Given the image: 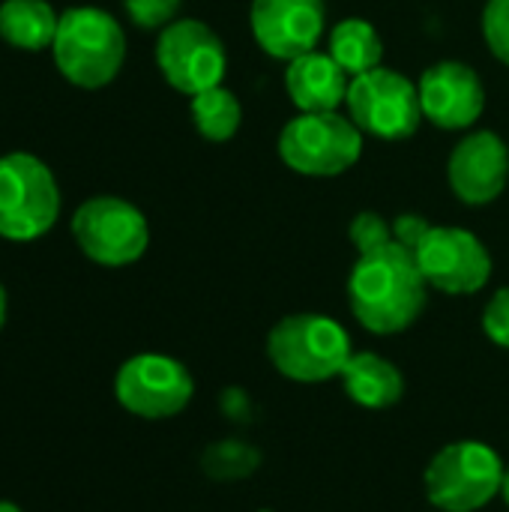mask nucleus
Masks as SVG:
<instances>
[{
	"mask_svg": "<svg viewBox=\"0 0 509 512\" xmlns=\"http://www.w3.org/2000/svg\"><path fill=\"white\" fill-rule=\"evenodd\" d=\"M429 285L417 258L396 237L357 252L348 276V303L354 318L375 336H396L408 330L426 309Z\"/></svg>",
	"mask_w": 509,
	"mask_h": 512,
	"instance_id": "f257e3e1",
	"label": "nucleus"
},
{
	"mask_svg": "<svg viewBox=\"0 0 509 512\" xmlns=\"http://www.w3.org/2000/svg\"><path fill=\"white\" fill-rule=\"evenodd\" d=\"M351 354V336L327 315H288L267 333V357L273 369L297 384L339 378Z\"/></svg>",
	"mask_w": 509,
	"mask_h": 512,
	"instance_id": "f03ea898",
	"label": "nucleus"
},
{
	"mask_svg": "<svg viewBox=\"0 0 509 512\" xmlns=\"http://www.w3.org/2000/svg\"><path fill=\"white\" fill-rule=\"evenodd\" d=\"M51 54L66 81L96 90L117 78L126 60V36L108 12L75 6L60 15Z\"/></svg>",
	"mask_w": 509,
	"mask_h": 512,
	"instance_id": "7ed1b4c3",
	"label": "nucleus"
},
{
	"mask_svg": "<svg viewBox=\"0 0 509 512\" xmlns=\"http://www.w3.org/2000/svg\"><path fill=\"white\" fill-rule=\"evenodd\" d=\"M501 456L483 441H453L426 465V498L438 512H477L501 498Z\"/></svg>",
	"mask_w": 509,
	"mask_h": 512,
	"instance_id": "20e7f679",
	"label": "nucleus"
},
{
	"mask_svg": "<svg viewBox=\"0 0 509 512\" xmlns=\"http://www.w3.org/2000/svg\"><path fill=\"white\" fill-rule=\"evenodd\" d=\"M60 189L51 168L30 153L0 156V237L30 243L54 228Z\"/></svg>",
	"mask_w": 509,
	"mask_h": 512,
	"instance_id": "39448f33",
	"label": "nucleus"
},
{
	"mask_svg": "<svg viewBox=\"0 0 509 512\" xmlns=\"http://www.w3.org/2000/svg\"><path fill=\"white\" fill-rule=\"evenodd\" d=\"M363 153V132L336 111H309L294 117L279 135L282 162L309 177H336Z\"/></svg>",
	"mask_w": 509,
	"mask_h": 512,
	"instance_id": "423d86ee",
	"label": "nucleus"
},
{
	"mask_svg": "<svg viewBox=\"0 0 509 512\" xmlns=\"http://www.w3.org/2000/svg\"><path fill=\"white\" fill-rule=\"evenodd\" d=\"M72 237L93 264L126 267L147 252L150 228L135 204L123 198L99 195L75 210Z\"/></svg>",
	"mask_w": 509,
	"mask_h": 512,
	"instance_id": "0eeeda50",
	"label": "nucleus"
},
{
	"mask_svg": "<svg viewBox=\"0 0 509 512\" xmlns=\"http://www.w3.org/2000/svg\"><path fill=\"white\" fill-rule=\"evenodd\" d=\"M345 102L357 129L384 141L411 138L423 123L420 90L396 69L378 66L351 78Z\"/></svg>",
	"mask_w": 509,
	"mask_h": 512,
	"instance_id": "6e6552de",
	"label": "nucleus"
},
{
	"mask_svg": "<svg viewBox=\"0 0 509 512\" xmlns=\"http://www.w3.org/2000/svg\"><path fill=\"white\" fill-rule=\"evenodd\" d=\"M114 396L123 411L141 420L177 417L195 396V381L189 369L165 354H135L114 378Z\"/></svg>",
	"mask_w": 509,
	"mask_h": 512,
	"instance_id": "1a4fd4ad",
	"label": "nucleus"
},
{
	"mask_svg": "<svg viewBox=\"0 0 509 512\" xmlns=\"http://www.w3.org/2000/svg\"><path fill=\"white\" fill-rule=\"evenodd\" d=\"M156 63L174 90L198 96L222 84L228 57L222 39L204 21L183 18L162 27L156 42Z\"/></svg>",
	"mask_w": 509,
	"mask_h": 512,
	"instance_id": "9d476101",
	"label": "nucleus"
},
{
	"mask_svg": "<svg viewBox=\"0 0 509 512\" xmlns=\"http://www.w3.org/2000/svg\"><path fill=\"white\" fill-rule=\"evenodd\" d=\"M429 288L441 294H477L492 276V255L483 240L465 228L432 225L414 249Z\"/></svg>",
	"mask_w": 509,
	"mask_h": 512,
	"instance_id": "9b49d317",
	"label": "nucleus"
},
{
	"mask_svg": "<svg viewBox=\"0 0 509 512\" xmlns=\"http://www.w3.org/2000/svg\"><path fill=\"white\" fill-rule=\"evenodd\" d=\"M327 21L324 0H252V33L276 60L315 51Z\"/></svg>",
	"mask_w": 509,
	"mask_h": 512,
	"instance_id": "f8f14e48",
	"label": "nucleus"
},
{
	"mask_svg": "<svg viewBox=\"0 0 509 512\" xmlns=\"http://www.w3.org/2000/svg\"><path fill=\"white\" fill-rule=\"evenodd\" d=\"M417 90L423 117L441 129H468L486 108V90L480 75L456 60L429 66Z\"/></svg>",
	"mask_w": 509,
	"mask_h": 512,
	"instance_id": "ddd939ff",
	"label": "nucleus"
},
{
	"mask_svg": "<svg viewBox=\"0 0 509 512\" xmlns=\"http://www.w3.org/2000/svg\"><path fill=\"white\" fill-rule=\"evenodd\" d=\"M447 177L459 201L474 207L489 204L507 186L509 147L495 132H474L450 153Z\"/></svg>",
	"mask_w": 509,
	"mask_h": 512,
	"instance_id": "4468645a",
	"label": "nucleus"
},
{
	"mask_svg": "<svg viewBox=\"0 0 509 512\" xmlns=\"http://www.w3.org/2000/svg\"><path fill=\"white\" fill-rule=\"evenodd\" d=\"M285 87L291 102L309 114V111H336L348 99L351 78L342 72V66L321 51H309L303 57H294L285 72Z\"/></svg>",
	"mask_w": 509,
	"mask_h": 512,
	"instance_id": "2eb2a0df",
	"label": "nucleus"
},
{
	"mask_svg": "<svg viewBox=\"0 0 509 512\" xmlns=\"http://www.w3.org/2000/svg\"><path fill=\"white\" fill-rule=\"evenodd\" d=\"M345 396L369 411L393 408L405 396V378L399 366L375 351H354L342 369Z\"/></svg>",
	"mask_w": 509,
	"mask_h": 512,
	"instance_id": "dca6fc26",
	"label": "nucleus"
},
{
	"mask_svg": "<svg viewBox=\"0 0 509 512\" xmlns=\"http://www.w3.org/2000/svg\"><path fill=\"white\" fill-rule=\"evenodd\" d=\"M60 15L45 0H3L0 3V36L21 51L51 48Z\"/></svg>",
	"mask_w": 509,
	"mask_h": 512,
	"instance_id": "f3484780",
	"label": "nucleus"
},
{
	"mask_svg": "<svg viewBox=\"0 0 509 512\" xmlns=\"http://www.w3.org/2000/svg\"><path fill=\"white\" fill-rule=\"evenodd\" d=\"M330 57L342 66L348 78H357L381 66L384 45L369 21L345 18L330 33Z\"/></svg>",
	"mask_w": 509,
	"mask_h": 512,
	"instance_id": "a211bd4d",
	"label": "nucleus"
},
{
	"mask_svg": "<svg viewBox=\"0 0 509 512\" xmlns=\"http://www.w3.org/2000/svg\"><path fill=\"white\" fill-rule=\"evenodd\" d=\"M240 117H243V108H240L237 96L231 90H225L222 84L192 96V120H195V129L207 141L234 138V132L240 129Z\"/></svg>",
	"mask_w": 509,
	"mask_h": 512,
	"instance_id": "6ab92c4d",
	"label": "nucleus"
},
{
	"mask_svg": "<svg viewBox=\"0 0 509 512\" xmlns=\"http://www.w3.org/2000/svg\"><path fill=\"white\" fill-rule=\"evenodd\" d=\"M207 471L213 477H240V474H249L252 465H255V453H249L243 444L237 441H225L219 447H210L207 459H204Z\"/></svg>",
	"mask_w": 509,
	"mask_h": 512,
	"instance_id": "aec40b11",
	"label": "nucleus"
},
{
	"mask_svg": "<svg viewBox=\"0 0 509 512\" xmlns=\"http://www.w3.org/2000/svg\"><path fill=\"white\" fill-rule=\"evenodd\" d=\"M483 36L492 54L509 66V0H489L483 9Z\"/></svg>",
	"mask_w": 509,
	"mask_h": 512,
	"instance_id": "412c9836",
	"label": "nucleus"
},
{
	"mask_svg": "<svg viewBox=\"0 0 509 512\" xmlns=\"http://www.w3.org/2000/svg\"><path fill=\"white\" fill-rule=\"evenodd\" d=\"M129 18L144 27V30H156V27H168L180 9V0H123Z\"/></svg>",
	"mask_w": 509,
	"mask_h": 512,
	"instance_id": "4be33fe9",
	"label": "nucleus"
},
{
	"mask_svg": "<svg viewBox=\"0 0 509 512\" xmlns=\"http://www.w3.org/2000/svg\"><path fill=\"white\" fill-rule=\"evenodd\" d=\"M348 234H351V243L357 246V252H366V249H375V246L393 240V225H387L378 213L366 210V213L354 216Z\"/></svg>",
	"mask_w": 509,
	"mask_h": 512,
	"instance_id": "5701e85b",
	"label": "nucleus"
},
{
	"mask_svg": "<svg viewBox=\"0 0 509 512\" xmlns=\"http://www.w3.org/2000/svg\"><path fill=\"white\" fill-rule=\"evenodd\" d=\"M483 330L498 345L509 348V285L501 288L483 309Z\"/></svg>",
	"mask_w": 509,
	"mask_h": 512,
	"instance_id": "b1692460",
	"label": "nucleus"
},
{
	"mask_svg": "<svg viewBox=\"0 0 509 512\" xmlns=\"http://www.w3.org/2000/svg\"><path fill=\"white\" fill-rule=\"evenodd\" d=\"M429 222L423 219V216H417V213H402L396 222H393V237L402 243V246H408L411 252L417 249V243L429 234Z\"/></svg>",
	"mask_w": 509,
	"mask_h": 512,
	"instance_id": "393cba45",
	"label": "nucleus"
},
{
	"mask_svg": "<svg viewBox=\"0 0 509 512\" xmlns=\"http://www.w3.org/2000/svg\"><path fill=\"white\" fill-rule=\"evenodd\" d=\"M501 498L507 501V507H509V465L504 468V483H501Z\"/></svg>",
	"mask_w": 509,
	"mask_h": 512,
	"instance_id": "a878e982",
	"label": "nucleus"
},
{
	"mask_svg": "<svg viewBox=\"0 0 509 512\" xmlns=\"http://www.w3.org/2000/svg\"><path fill=\"white\" fill-rule=\"evenodd\" d=\"M3 321H6V291L0 285V330H3Z\"/></svg>",
	"mask_w": 509,
	"mask_h": 512,
	"instance_id": "bb28decb",
	"label": "nucleus"
},
{
	"mask_svg": "<svg viewBox=\"0 0 509 512\" xmlns=\"http://www.w3.org/2000/svg\"><path fill=\"white\" fill-rule=\"evenodd\" d=\"M0 512H21V507L12 504V501H0Z\"/></svg>",
	"mask_w": 509,
	"mask_h": 512,
	"instance_id": "cd10ccee",
	"label": "nucleus"
}]
</instances>
